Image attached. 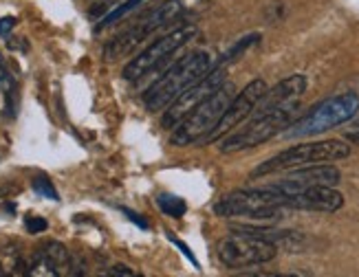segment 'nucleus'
Segmentation results:
<instances>
[{"instance_id": "obj_1", "label": "nucleus", "mask_w": 359, "mask_h": 277, "mask_svg": "<svg viewBox=\"0 0 359 277\" xmlns=\"http://www.w3.org/2000/svg\"><path fill=\"white\" fill-rule=\"evenodd\" d=\"M214 69L212 55L205 51H194L190 55L181 57L175 66H170L163 75L150 84L144 95V106L150 113H163L183 90L194 86Z\"/></svg>"}, {"instance_id": "obj_2", "label": "nucleus", "mask_w": 359, "mask_h": 277, "mask_svg": "<svg viewBox=\"0 0 359 277\" xmlns=\"http://www.w3.org/2000/svg\"><path fill=\"white\" fill-rule=\"evenodd\" d=\"M285 211H287L285 194L271 190L269 185L231 192L214 205V213L221 215V218H247L254 222L278 220L283 218Z\"/></svg>"}, {"instance_id": "obj_3", "label": "nucleus", "mask_w": 359, "mask_h": 277, "mask_svg": "<svg viewBox=\"0 0 359 277\" xmlns=\"http://www.w3.org/2000/svg\"><path fill=\"white\" fill-rule=\"evenodd\" d=\"M359 113V95L357 92H341V95L329 97L316 104L306 115L291 121L283 130L287 138H304V136H318L329 132L341 123L355 119Z\"/></svg>"}, {"instance_id": "obj_4", "label": "nucleus", "mask_w": 359, "mask_h": 277, "mask_svg": "<svg viewBox=\"0 0 359 277\" xmlns=\"http://www.w3.org/2000/svg\"><path fill=\"white\" fill-rule=\"evenodd\" d=\"M231 97H233V84L225 82L221 88H216L205 101H201L192 113H187L177 123V128H172V134H170V143L185 148V145H194L198 141H205V136L216 128V123L221 121Z\"/></svg>"}, {"instance_id": "obj_5", "label": "nucleus", "mask_w": 359, "mask_h": 277, "mask_svg": "<svg viewBox=\"0 0 359 277\" xmlns=\"http://www.w3.org/2000/svg\"><path fill=\"white\" fill-rule=\"evenodd\" d=\"M346 157H351V145L344 141H337V138H331V141L300 143V145H293L289 150L278 152L269 161L260 163L252 172V176L260 178V176H269V174H278V172H287V169H295V167L335 163Z\"/></svg>"}, {"instance_id": "obj_6", "label": "nucleus", "mask_w": 359, "mask_h": 277, "mask_svg": "<svg viewBox=\"0 0 359 277\" xmlns=\"http://www.w3.org/2000/svg\"><path fill=\"white\" fill-rule=\"evenodd\" d=\"M179 13H181V0H163V3L150 9L146 15H142L137 22H133L126 31H121L119 36L108 40L104 46V57L113 62L117 57L130 55L139 44L148 40L154 31H159L168 22H172Z\"/></svg>"}, {"instance_id": "obj_7", "label": "nucleus", "mask_w": 359, "mask_h": 277, "mask_svg": "<svg viewBox=\"0 0 359 277\" xmlns=\"http://www.w3.org/2000/svg\"><path fill=\"white\" fill-rule=\"evenodd\" d=\"M298 106H289V108H278L271 113H260L252 121L247 123L245 128L229 132L225 138H221V152L223 154H233V152H243V150H252L256 145H262L264 141H269L276 134L283 132L295 117Z\"/></svg>"}, {"instance_id": "obj_8", "label": "nucleus", "mask_w": 359, "mask_h": 277, "mask_svg": "<svg viewBox=\"0 0 359 277\" xmlns=\"http://www.w3.org/2000/svg\"><path fill=\"white\" fill-rule=\"evenodd\" d=\"M196 34H198L196 24H183V27H177L175 31H170V34L161 36L159 40H154L146 51H142L123 66V80H128V82L144 80L146 75L154 73L161 64H165V62L179 49H183Z\"/></svg>"}, {"instance_id": "obj_9", "label": "nucleus", "mask_w": 359, "mask_h": 277, "mask_svg": "<svg viewBox=\"0 0 359 277\" xmlns=\"http://www.w3.org/2000/svg\"><path fill=\"white\" fill-rule=\"evenodd\" d=\"M278 255V244L271 240L247 234V231H236L218 242V260L227 269H247L267 264Z\"/></svg>"}, {"instance_id": "obj_10", "label": "nucleus", "mask_w": 359, "mask_h": 277, "mask_svg": "<svg viewBox=\"0 0 359 277\" xmlns=\"http://www.w3.org/2000/svg\"><path fill=\"white\" fill-rule=\"evenodd\" d=\"M227 82V71L225 66H216L212 69L203 80H198L194 86H190L187 90H183L181 95L170 104L165 111H163V117H161V126L168 128V130H172L177 128V123L187 115V113H192L194 108L201 104V101H205L212 92L216 88H221L223 84Z\"/></svg>"}, {"instance_id": "obj_11", "label": "nucleus", "mask_w": 359, "mask_h": 277, "mask_svg": "<svg viewBox=\"0 0 359 277\" xmlns=\"http://www.w3.org/2000/svg\"><path fill=\"white\" fill-rule=\"evenodd\" d=\"M264 92H267V84H264V80H254V82H249L238 95H233L225 108L221 121H218L216 128L205 136V143L221 141L225 134H229L233 128H238L245 119L252 117Z\"/></svg>"}, {"instance_id": "obj_12", "label": "nucleus", "mask_w": 359, "mask_h": 277, "mask_svg": "<svg viewBox=\"0 0 359 277\" xmlns=\"http://www.w3.org/2000/svg\"><path fill=\"white\" fill-rule=\"evenodd\" d=\"M339 180H341V174L335 165L318 163V165L287 169V176L283 180L271 183L269 187L280 192V194H293V192H300L304 187H311V185H329V187H335Z\"/></svg>"}, {"instance_id": "obj_13", "label": "nucleus", "mask_w": 359, "mask_h": 277, "mask_svg": "<svg viewBox=\"0 0 359 277\" xmlns=\"http://www.w3.org/2000/svg\"><path fill=\"white\" fill-rule=\"evenodd\" d=\"M285 200H287V209L324 211V213H333L344 205V196L335 187H329V185H311V187H304L300 192L285 194Z\"/></svg>"}, {"instance_id": "obj_14", "label": "nucleus", "mask_w": 359, "mask_h": 277, "mask_svg": "<svg viewBox=\"0 0 359 277\" xmlns=\"http://www.w3.org/2000/svg\"><path fill=\"white\" fill-rule=\"evenodd\" d=\"M304 92H306V77L304 75H291V77H287V80L278 82L273 88H267V92L260 97L254 113L260 115V113L278 111V108L298 106Z\"/></svg>"}, {"instance_id": "obj_15", "label": "nucleus", "mask_w": 359, "mask_h": 277, "mask_svg": "<svg viewBox=\"0 0 359 277\" xmlns=\"http://www.w3.org/2000/svg\"><path fill=\"white\" fill-rule=\"evenodd\" d=\"M40 253H42V257H44L46 264L51 267V271H53L55 277H57V275H67V273H71V269H73V260H71V253L67 251V246H65V244H60V242L51 240V242H46V244L42 246Z\"/></svg>"}, {"instance_id": "obj_16", "label": "nucleus", "mask_w": 359, "mask_h": 277, "mask_svg": "<svg viewBox=\"0 0 359 277\" xmlns=\"http://www.w3.org/2000/svg\"><path fill=\"white\" fill-rule=\"evenodd\" d=\"M142 3H146V0H123V3L115 5L106 15H102V20H100V24L95 27V31H104V29H108V27H113V24L121 22L128 13H133Z\"/></svg>"}, {"instance_id": "obj_17", "label": "nucleus", "mask_w": 359, "mask_h": 277, "mask_svg": "<svg viewBox=\"0 0 359 277\" xmlns=\"http://www.w3.org/2000/svg\"><path fill=\"white\" fill-rule=\"evenodd\" d=\"M157 205L165 215H170V218H183V213L187 211L185 200L175 196V194H159Z\"/></svg>"}, {"instance_id": "obj_18", "label": "nucleus", "mask_w": 359, "mask_h": 277, "mask_svg": "<svg viewBox=\"0 0 359 277\" xmlns=\"http://www.w3.org/2000/svg\"><path fill=\"white\" fill-rule=\"evenodd\" d=\"M31 187H34V192L40 196V198H49V200H60L57 196V190L53 187V183L46 178V176H36L34 180H31Z\"/></svg>"}, {"instance_id": "obj_19", "label": "nucleus", "mask_w": 359, "mask_h": 277, "mask_svg": "<svg viewBox=\"0 0 359 277\" xmlns=\"http://www.w3.org/2000/svg\"><path fill=\"white\" fill-rule=\"evenodd\" d=\"M258 40H260V36H256V34H254V36H247V38H243L241 42H236V44H233L231 49H229V51L225 53V57L221 59V64H225V62H229V59H233V57H236V55H241V53H243L245 49H249V46H252V44H256Z\"/></svg>"}, {"instance_id": "obj_20", "label": "nucleus", "mask_w": 359, "mask_h": 277, "mask_svg": "<svg viewBox=\"0 0 359 277\" xmlns=\"http://www.w3.org/2000/svg\"><path fill=\"white\" fill-rule=\"evenodd\" d=\"M25 227H27L29 234H42V231L49 227V222H46L44 218H40V215H27Z\"/></svg>"}, {"instance_id": "obj_21", "label": "nucleus", "mask_w": 359, "mask_h": 277, "mask_svg": "<svg viewBox=\"0 0 359 277\" xmlns=\"http://www.w3.org/2000/svg\"><path fill=\"white\" fill-rule=\"evenodd\" d=\"M165 234H168V240H170V242H172L175 246H179V249H181V253H183V255H185L187 260H190V262H192V267H194V269H198V260L194 257V253H192V249H190V246H187V244H185L183 240L175 238L172 234H170V231H165Z\"/></svg>"}, {"instance_id": "obj_22", "label": "nucleus", "mask_w": 359, "mask_h": 277, "mask_svg": "<svg viewBox=\"0 0 359 277\" xmlns=\"http://www.w3.org/2000/svg\"><path fill=\"white\" fill-rule=\"evenodd\" d=\"M121 211L126 213V218L130 220V222H135L139 229H148L150 225H148V220L146 218H142V213H137V211H133V209H128V207H121Z\"/></svg>"}, {"instance_id": "obj_23", "label": "nucleus", "mask_w": 359, "mask_h": 277, "mask_svg": "<svg viewBox=\"0 0 359 277\" xmlns=\"http://www.w3.org/2000/svg\"><path fill=\"white\" fill-rule=\"evenodd\" d=\"M15 24H18V20H15L13 15H5V18H0V36H7Z\"/></svg>"}, {"instance_id": "obj_24", "label": "nucleus", "mask_w": 359, "mask_h": 277, "mask_svg": "<svg viewBox=\"0 0 359 277\" xmlns=\"http://www.w3.org/2000/svg\"><path fill=\"white\" fill-rule=\"evenodd\" d=\"M106 275H123V277H133L135 275V271L133 269H128L126 264H115V267H111L106 271Z\"/></svg>"}, {"instance_id": "obj_25", "label": "nucleus", "mask_w": 359, "mask_h": 277, "mask_svg": "<svg viewBox=\"0 0 359 277\" xmlns=\"http://www.w3.org/2000/svg\"><path fill=\"white\" fill-rule=\"evenodd\" d=\"M11 77H9V71H7V64H5V57L0 53V84H9Z\"/></svg>"}, {"instance_id": "obj_26", "label": "nucleus", "mask_w": 359, "mask_h": 277, "mask_svg": "<svg viewBox=\"0 0 359 277\" xmlns=\"http://www.w3.org/2000/svg\"><path fill=\"white\" fill-rule=\"evenodd\" d=\"M351 138H357V141H359V121H357V126H355V132L351 134Z\"/></svg>"}, {"instance_id": "obj_27", "label": "nucleus", "mask_w": 359, "mask_h": 277, "mask_svg": "<svg viewBox=\"0 0 359 277\" xmlns=\"http://www.w3.org/2000/svg\"><path fill=\"white\" fill-rule=\"evenodd\" d=\"M5 275V269H3V264H0V277H3Z\"/></svg>"}]
</instances>
